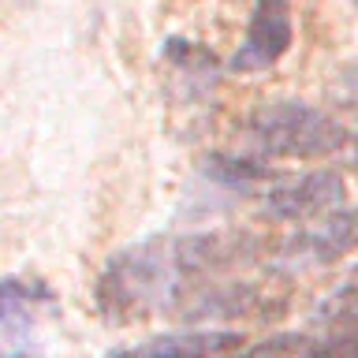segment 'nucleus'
<instances>
[{"label":"nucleus","mask_w":358,"mask_h":358,"mask_svg":"<svg viewBox=\"0 0 358 358\" xmlns=\"http://www.w3.org/2000/svg\"><path fill=\"white\" fill-rule=\"evenodd\" d=\"M254 250L250 235L190 231L131 243L105 262L97 276V310L108 321H134L157 310H179L198 291L217 284L224 268L243 265Z\"/></svg>","instance_id":"f257e3e1"},{"label":"nucleus","mask_w":358,"mask_h":358,"mask_svg":"<svg viewBox=\"0 0 358 358\" xmlns=\"http://www.w3.org/2000/svg\"><path fill=\"white\" fill-rule=\"evenodd\" d=\"M246 153L262 161H321V157H347L355 150V127L336 120L306 101H268L246 116L243 127Z\"/></svg>","instance_id":"f03ea898"},{"label":"nucleus","mask_w":358,"mask_h":358,"mask_svg":"<svg viewBox=\"0 0 358 358\" xmlns=\"http://www.w3.org/2000/svg\"><path fill=\"white\" fill-rule=\"evenodd\" d=\"M351 250H358V209L343 206L313 224H302L295 235H287L273 254V268L287 276L317 273V268L336 265Z\"/></svg>","instance_id":"7ed1b4c3"},{"label":"nucleus","mask_w":358,"mask_h":358,"mask_svg":"<svg viewBox=\"0 0 358 358\" xmlns=\"http://www.w3.org/2000/svg\"><path fill=\"white\" fill-rule=\"evenodd\" d=\"M265 220L276 224H313L329 213L347 206V183L336 172H302L280 176L273 187L257 198Z\"/></svg>","instance_id":"20e7f679"},{"label":"nucleus","mask_w":358,"mask_h":358,"mask_svg":"<svg viewBox=\"0 0 358 358\" xmlns=\"http://www.w3.org/2000/svg\"><path fill=\"white\" fill-rule=\"evenodd\" d=\"M295 41V22H291V8L287 4H276V0H265L250 11L246 19V34H243V45L235 49V56L228 60V71L231 75H257V71H268L280 56L291 49Z\"/></svg>","instance_id":"39448f33"},{"label":"nucleus","mask_w":358,"mask_h":358,"mask_svg":"<svg viewBox=\"0 0 358 358\" xmlns=\"http://www.w3.org/2000/svg\"><path fill=\"white\" fill-rule=\"evenodd\" d=\"M228 351H243V336L231 329H190V332H161L150 340L123 347L120 358H224Z\"/></svg>","instance_id":"423d86ee"},{"label":"nucleus","mask_w":358,"mask_h":358,"mask_svg":"<svg viewBox=\"0 0 358 358\" xmlns=\"http://www.w3.org/2000/svg\"><path fill=\"white\" fill-rule=\"evenodd\" d=\"M0 358H38V313H34V287L19 276H4L0 287Z\"/></svg>","instance_id":"0eeeda50"},{"label":"nucleus","mask_w":358,"mask_h":358,"mask_svg":"<svg viewBox=\"0 0 358 358\" xmlns=\"http://www.w3.org/2000/svg\"><path fill=\"white\" fill-rule=\"evenodd\" d=\"M313 321L329 324V329H343V324H358V265L336 284L329 295L317 302Z\"/></svg>","instance_id":"6e6552de"},{"label":"nucleus","mask_w":358,"mask_h":358,"mask_svg":"<svg viewBox=\"0 0 358 358\" xmlns=\"http://www.w3.org/2000/svg\"><path fill=\"white\" fill-rule=\"evenodd\" d=\"M302 358H358V324L329 329L321 340H310Z\"/></svg>","instance_id":"1a4fd4ad"},{"label":"nucleus","mask_w":358,"mask_h":358,"mask_svg":"<svg viewBox=\"0 0 358 358\" xmlns=\"http://www.w3.org/2000/svg\"><path fill=\"white\" fill-rule=\"evenodd\" d=\"M306 347H310L306 336L280 332V336H268V340L254 343V347H243V351L231 355V358H302V355H306Z\"/></svg>","instance_id":"9d476101"},{"label":"nucleus","mask_w":358,"mask_h":358,"mask_svg":"<svg viewBox=\"0 0 358 358\" xmlns=\"http://www.w3.org/2000/svg\"><path fill=\"white\" fill-rule=\"evenodd\" d=\"M332 97H336V105L347 108V112H351V116L358 120V60H355L351 67H343L340 75H336Z\"/></svg>","instance_id":"9b49d317"},{"label":"nucleus","mask_w":358,"mask_h":358,"mask_svg":"<svg viewBox=\"0 0 358 358\" xmlns=\"http://www.w3.org/2000/svg\"><path fill=\"white\" fill-rule=\"evenodd\" d=\"M108 358H120V351H112V355H108Z\"/></svg>","instance_id":"f8f14e48"}]
</instances>
